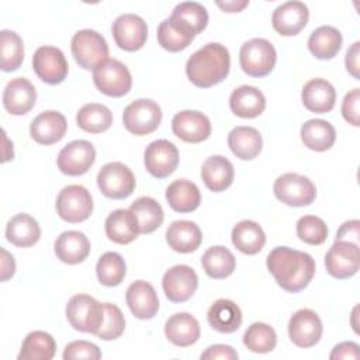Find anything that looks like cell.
Listing matches in <instances>:
<instances>
[{
	"mask_svg": "<svg viewBox=\"0 0 360 360\" xmlns=\"http://www.w3.org/2000/svg\"><path fill=\"white\" fill-rule=\"evenodd\" d=\"M267 270L287 292L304 290L315 274V260L307 252L288 246L274 248L266 259Z\"/></svg>",
	"mask_w": 360,
	"mask_h": 360,
	"instance_id": "6da1fadb",
	"label": "cell"
},
{
	"mask_svg": "<svg viewBox=\"0 0 360 360\" xmlns=\"http://www.w3.org/2000/svg\"><path fill=\"white\" fill-rule=\"evenodd\" d=\"M229 69V51L218 42H208L195 51L186 63L187 77L200 89H208L221 83L228 76Z\"/></svg>",
	"mask_w": 360,
	"mask_h": 360,
	"instance_id": "7a4b0ae2",
	"label": "cell"
},
{
	"mask_svg": "<svg viewBox=\"0 0 360 360\" xmlns=\"http://www.w3.org/2000/svg\"><path fill=\"white\" fill-rule=\"evenodd\" d=\"M66 319L73 329L97 335L104 321V302L87 294L72 295L66 304Z\"/></svg>",
	"mask_w": 360,
	"mask_h": 360,
	"instance_id": "3957f363",
	"label": "cell"
},
{
	"mask_svg": "<svg viewBox=\"0 0 360 360\" xmlns=\"http://www.w3.org/2000/svg\"><path fill=\"white\" fill-rule=\"evenodd\" d=\"M276 62V48L264 38H252L240 46L239 65L248 76L264 77L274 69Z\"/></svg>",
	"mask_w": 360,
	"mask_h": 360,
	"instance_id": "277c9868",
	"label": "cell"
},
{
	"mask_svg": "<svg viewBox=\"0 0 360 360\" xmlns=\"http://www.w3.org/2000/svg\"><path fill=\"white\" fill-rule=\"evenodd\" d=\"M70 49L76 63L86 70H93L108 59L107 41L100 32L94 30L86 28L77 31L72 37Z\"/></svg>",
	"mask_w": 360,
	"mask_h": 360,
	"instance_id": "5b68a950",
	"label": "cell"
},
{
	"mask_svg": "<svg viewBox=\"0 0 360 360\" xmlns=\"http://www.w3.org/2000/svg\"><path fill=\"white\" fill-rule=\"evenodd\" d=\"M93 211V197L90 191L80 184L63 187L56 197L58 215L70 224L86 221Z\"/></svg>",
	"mask_w": 360,
	"mask_h": 360,
	"instance_id": "8992f818",
	"label": "cell"
},
{
	"mask_svg": "<svg viewBox=\"0 0 360 360\" xmlns=\"http://www.w3.org/2000/svg\"><path fill=\"white\" fill-rule=\"evenodd\" d=\"M93 82L105 96L122 97L132 87L129 69L117 59H107L93 69Z\"/></svg>",
	"mask_w": 360,
	"mask_h": 360,
	"instance_id": "52a82bcc",
	"label": "cell"
},
{
	"mask_svg": "<svg viewBox=\"0 0 360 360\" xmlns=\"http://www.w3.org/2000/svg\"><path fill=\"white\" fill-rule=\"evenodd\" d=\"M277 200L290 207H305L315 201L316 187L305 176L298 173H284L278 176L273 186Z\"/></svg>",
	"mask_w": 360,
	"mask_h": 360,
	"instance_id": "ba28073f",
	"label": "cell"
},
{
	"mask_svg": "<svg viewBox=\"0 0 360 360\" xmlns=\"http://www.w3.org/2000/svg\"><path fill=\"white\" fill-rule=\"evenodd\" d=\"M162 121V110L149 98H138L128 104L122 112L124 127L134 135H148L158 129Z\"/></svg>",
	"mask_w": 360,
	"mask_h": 360,
	"instance_id": "9c48e42d",
	"label": "cell"
},
{
	"mask_svg": "<svg viewBox=\"0 0 360 360\" xmlns=\"http://www.w3.org/2000/svg\"><path fill=\"white\" fill-rule=\"evenodd\" d=\"M97 186L105 197L122 200L134 193L136 181L127 165L121 162H110L100 169L97 174Z\"/></svg>",
	"mask_w": 360,
	"mask_h": 360,
	"instance_id": "30bf717a",
	"label": "cell"
},
{
	"mask_svg": "<svg viewBox=\"0 0 360 360\" xmlns=\"http://www.w3.org/2000/svg\"><path fill=\"white\" fill-rule=\"evenodd\" d=\"M325 267L326 271L338 280L353 277L360 267L359 245L335 240L325 256Z\"/></svg>",
	"mask_w": 360,
	"mask_h": 360,
	"instance_id": "8fae6325",
	"label": "cell"
},
{
	"mask_svg": "<svg viewBox=\"0 0 360 360\" xmlns=\"http://www.w3.org/2000/svg\"><path fill=\"white\" fill-rule=\"evenodd\" d=\"M96 162V149L86 139H76L65 145L56 159L58 169L66 176H82Z\"/></svg>",
	"mask_w": 360,
	"mask_h": 360,
	"instance_id": "7c38bea8",
	"label": "cell"
},
{
	"mask_svg": "<svg viewBox=\"0 0 360 360\" xmlns=\"http://www.w3.org/2000/svg\"><path fill=\"white\" fill-rule=\"evenodd\" d=\"M32 69L46 84H59L66 79L69 65L59 48L45 45L34 52Z\"/></svg>",
	"mask_w": 360,
	"mask_h": 360,
	"instance_id": "4fadbf2b",
	"label": "cell"
},
{
	"mask_svg": "<svg viewBox=\"0 0 360 360\" xmlns=\"http://www.w3.org/2000/svg\"><path fill=\"white\" fill-rule=\"evenodd\" d=\"M111 32L118 48L134 52L145 45L148 38V25L142 17L125 13L114 20Z\"/></svg>",
	"mask_w": 360,
	"mask_h": 360,
	"instance_id": "5bb4252c",
	"label": "cell"
},
{
	"mask_svg": "<svg viewBox=\"0 0 360 360\" xmlns=\"http://www.w3.org/2000/svg\"><path fill=\"white\" fill-rule=\"evenodd\" d=\"M162 287L169 301L184 302L194 295L198 287V276L193 267L176 264L163 274Z\"/></svg>",
	"mask_w": 360,
	"mask_h": 360,
	"instance_id": "9a60e30c",
	"label": "cell"
},
{
	"mask_svg": "<svg viewBox=\"0 0 360 360\" xmlns=\"http://www.w3.org/2000/svg\"><path fill=\"white\" fill-rule=\"evenodd\" d=\"M322 321L312 309L302 308L294 312L288 321V336L291 342L302 349L315 346L322 336Z\"/></svg>",
	"mask_w": 360,
	"mask_h": 360,
	"instance_id": "2e32d148",
	"label": "cell"
},
{
	"mask_svg": "<svg viewBox=\"0 0 360 360\" xmlns=\"http://www.w3.org/2000/svg\"><path fill=\"white\" fill-rule=\"evenodd\" d=\"M143 165L149 174L156 179L170 176L179 165V150L167 139L150 142L143 152Z\"/></svg>",
	"mask_w": 360,
	"mask_h": 360,
	"instance_id": "e0dca14e",
	"label": "cell"
},
{
	"mask_svg": "<svg viewBox=\"0 0 360 360\" xmlns=\"http://www.w3.org/2000/svg\"><path fill=\"white\" fill-rule=\"evenodd\" d=\"M172 131L184 142L198 143L211 135V122L210 118L200 111L184 110L173 117Z\"/></svg>",
	"mask_w": 360,
	"mask_h": 360,
	"instance_id": "ac0fdd59",
	"label": "cell"
},
{
	"mask_svg": "<svg viewBox=\"0 0 360 360\" xmlns=\"http://www.w3.org/2000/svg\"><path fill=\"white\" fill-rule=\"evenodd\" d=\"M309 18V11L307 4L302 1H285L280 4L271 15L273 28L284 37L297 35L305 28Z\"/></svg>",
	"mask_w": 360,
	"mask_h": 360,
	"instance_id": "d6986e66",
	"label": "cell"
},
{
	"mask_svg": "<svg viewBox=\"0 0 360 360\" xmlns=\"http://www.w3.org/2000/svg\"><path fill=\"white\" fill-rule=\"evenodd\" d=\"M125 301L138 319H152L159 311V298L153 285L143 280H136L129 284L125 294Z\"/></svg>",
	"mask_w": 360,
	"mask_h": 360,
	"instance_id": "ffe728a7",
	"label": "cell"
},
{
	"mask_svg": "<svg viewBox=\"0 0 360 360\" xmlns=\"http://www.w3.org/2000/svg\"><path fill=\"white\" fill-rule=\"evenodd\" d=\"M37 101V90L25 77L11 79L3 91V105L13 115H24L32 110Z\"/></svg>",
	"mask_w": 360,
	"mask_h": 360,
	"instance_id": "44dd1931",
	"label": "cell"
},
{
	"mask_svg": "<svg viewBox=\"0 0 360 360\" xmlns=\"http://www.w3.org/2000/svg\"><path fill=\"white\" fill-rule=\"evenodd\" d=\"M66 131L68 122L65 115L53 110L38 114L30 125L31 138L41 145H52L59 142L66 135Z\"/></svg>",
	"mask_w": 360,
	"mask_h": 360,
	"instance_id": "7402d4cb",
	"label": "cell"
},
{
	"mask_svg": "<svg viewBox=\"0 0 360 360\" xmlns=\"http://www.w3.org/2000/svg\"><path fill=\"white\" fill-rule=\"evenodd\" d=\"M56 257L66 264H79L90 255V240L80 231L62 232L53 245Z\"/></svg>",
	"mask_w": 360,
	"mask_h": 360,
	"instance_id": "603a6c76",
	"label": "cell"
},
{
	"mask_svg": "<svg viewBox=\"0 0 360 360\" xmlns=\"http://www.w3.org/2000/svg\"><path fill=\"white\" fill-rule=\"evenodd\" d=\"M301 100L304 107L311 112L325 114L335 107L336 90L325 79H311L302 87Z\"/></svg>",
	"mask_w": 360,
	"mask_h": 360,
	"instance_id": "cb8c5ba5",
	"label": "cell"
},
{
	"mask_svg": "<svg viewBox=\"0 0 360 360\" xmlns=\"http://www.w3.org/2000/svg\"><path fill=\"white\" fill-rule=\"evenodd\" d=\"M193 30L180 18L170 15L158 27V42L169 52H179L186 49L194 39Z\"/></svg>",
	"mask_w": 360,
	"mask_h": 360,
	"instance_id": "d4e9b609",
	"label": "cell"
},
{
	"mask_svg": "<svg viewBox=\"0 0 360 360\" xmlns=\"http://www.w3.org/2000/svg\"><path fill=\"white\" fill-rule=\"evenodd\" d=\"M165 335L174 346L187 347L198 340L200 323L191 314L177 312L166 321Z\"/></svg>",
	"mask_w": 360,
	"mask_h": 360,
	"instance_id": "484cf974",
	"label": "cell"
},
{
	"mask_svg": "<svg viewBox=\"0 0 360 360\" xmlns=\"http://www.w3.org/2000/svg\"><path fill=\"white\" fill-rule=\"evenodd\" d=\"M166 242L174 252L191 253L200 248L202 233L195 222L179 219L169 225L166 231Z\"/></svg>",
	"mask_w": 360,
	"mask_h": 360,
	"instance_id": "4316f807",
	"label": "cell"
},
{
	"mask_svg": "<svg viewBox=\"0 0 360 360\" xmlns=\"http://www.w3.org/2000/svg\"><path fill=\"white\" fill-rule=\"evenodd\" d=\"M233 165L225 156L214 155L205 159L201 166V179L208 190L219 193L233 183Z\"/></svg>",
	"mask_w": 360,
	"mask_h": 360,
	"instance_id": "83f0119b",
	"label": "cell"
},
{
	"mask_svg": "<svg viewBox=\"0 0 360 360\" xmlns=\"http://www.w3.org/2000/svg\"><path fill=\"white\" fill-rule=\"evenodd\" d=\"M231 111L240 118H256L266 108L264 94L255 86H239L229 97Z\"/></svg>",
	"mask_w": 360,
	"mask_h": 360,
	"instance_id": "f1b7e54d",
	"label": "cell"
},
{
	"mask_svg": "<svg viewBox=\"0 0 360 360\" xmlns=\"http://www.w3.org/2000/svg\"><path fill=\"white\" fill-rule=\"evenodd\" d=\"M104 228L107 238L118 245L131 243L139 235V226L135 215L129 210L124 208L112 211L107 217Z\"/></svg>",
	"mask_w": 360,
	"mask_h": 360,
	"instance_id": "f546056e",
	"label": "cell"
},
{
	"mask_svg": "<svg viewBox=\"0 0 360 360\" xmlns=\"http://www.w3.org/2000/svg\"><path fill=\"white\" fill-rule=\"evenodd\" d=\"M208 323L219 333H233L242 323V311L232 300H217L207 312Z\"/></svg>",
	"mask_w": 360,
	"mask_h": 360,
	"instance_id": "4dcf8cb0",
	"label": "cell"
},
{
	"mask_svg": "<svg viewBox=\"0 0 360 360\" xmlns=\"http://www.w3.org/2000/svg\"><path fill=\"white\" fill-rule=\"evenodd\" d=\"M228 146L232 153L242 160H252L262 152L263 139L253 127H235L228 135Z\"/></svg>",
	"mask_w": 360,
	"mask_h": 360,
	"instance_id": "1f68e13d",
	"label": "cell"
},
{
	"mask_svg": "<svg viewBox=\"0 0 360 360\" xmlns=\"http://www.w3.org/2000/svg\"><path fill=\"white\" fill-rule=\"evenodd\" d=\"M166 200L173 211L186 214L198 208L201 193L195 183L187 179H179L167 186Z\"/></svg>",
	"mask_w": 360,
	"mask_h": 360,
	"instance_id": "d6a6232c",
	"label": "cell"
},
{
	"mask_svg": "<svg viewBox=\"0 0 360 360\" xmlns=\"http://www.w3.org/2000/svg\"><path fill=\"white\" fill-rule=\"evenodd\" d=\"M6 238L18 248H30L41 238V228L35 218L21 212L11 217L6 225Z\"/></svg>",
	"mask_w": 360,
	"mask_h": 360,
	"instance_id": "836d02e7",
	"label": "cell"
},
{
	"mask_svg": "<svg viewBox=\"0 0 360 360\" xmlns=\"http://www.w3.org/2000/svg\"><path fill=\"white\" fill-rule=\"evenodd\" d=\"M343 37L340 31L332 25H321L314 30L308 38L309 52L322 60L332 59L342 48Z\"/></svg>",
	"mask_w": 360,
	"mask_h": 360,
	"instance_id": "e575fe53",
	"label": "cell"
},
{
	"mask_svg": "<svg viewBox=\"0 0 360 360\" xmlns=\"http://www.w3.org/2000/svg\"><path fill=\"white\" fill-rule=\"evenodd\" d=\"M301 141L308 149L323 152L333 146L336 141V131L333 125L325 120H308L301 127Z\"/></svg>",
	"mask_w": 360,
	"mask_h": 360,
	"instance_id": "d590c367",
	"label": "cell"
},
{
	"mask_svg": "<svg viewBox=\"0 0 360 360\" xmlns=\"http://www.w3.org/2000/svg\"><path fill=\"white\" fill-rule=\"evenodd\" d=\"M233 246L245 255H256L266 245V235L262 226L250 219L238 222L231 233Z\"/></svg>",
	"mask_w": 360,
	"mask_h": 360,
	"instance_id": "8d00e7d4",
	"label": "cell"
},
{
	"mask_svg": "<svg viewBox=\"0 0 360 360\" xmlns=\"http://www.w3.org/2000/svg\"><path fill=\"white\" fill-rule=\"evenodd\" d=\"M201 266L208 277L222 280L235 271L236 259L228 248L217 245L205 250L201 257Z\"/></svg>",
	"mask_w": 360,
	"mask_h": 360,
	"instance_id": "74e56055",
	"label": "cell"
},
{
	"mask_svg": "<svg viewBox=\"0 0 360 360\" xmlns=\"http://www.w3.org/2000/svg\"><path fill=\"white\" fill-rule=\"evenodd\" d=\"M136 218L139 233H152L156 231L163 219L165 212L162 205L152 197H139L128 208Z\"/></svg>",
	"mask_w": 360,
	"mask_h": 360,
	"instance_id": "f35d334b",
	"label": "cell"
},
{
	"mask_svg": "<svg viewBox=\"0 0 360 360\" xmlns=\"http://www.w3.org/2000/svg\"><path fill=\"white\" fill-rule=\"evenodd\" d=\"M56 352V342L48 332H30L22 340L18 360H51Z\"/></svg>",
	"mask_w": 360,
	"mask_h": 360,
	"instance_id": "ab89813d",
	"label": "cell"
},
{
	"mask_svg": "<svg viewBox=\"0 0 360 360\" xmlns=\"http://www.w3.org/2000/svg\"><path fill=\"white\" fill-rule=\"evenodd\" d=\"M76 122L86 132L101 134L111 127L112 112L104 104L89 103L77 111Z\"/></svg>",
	"mask_w": 360,
	"mask_h": 360,
	"instance_id": "60d3db41",
	"label": "cell"
},
{
	"mask_svg": "<svg viewBox=\"0 0 360 360\" xmlns=\"http://www.w3.org/2000/svg\"><path fill=\"white\" fill-rule=\"evenodd\" d=\"M0 49H1V70L14 72L24 60V44L20 35L10 30L0 31Z\"/></svg>",
	"mask_w": 360,
	"mask_h": 360,
	"instance_id": "b9f144b4",
	"label": "cell"
},
{
	"mask_svg": "<svg viewBox=\"0 0 360 360\" xmlns=\"http://www.w3.org/2000/svg\"><path fill=\"white\" fill-rule=\"evenodd\" d=\"M97 278L103 285L115 287L122 283L127 274V266L122 256L117 252H105L96 266Z\"/></svg>",
	"mask_w": 360,
	"mask_h": 360,
	"instance_id": "7bdbcfd3",
	"label": "cell"
},
{
	"mask_svg": "<svg viewBox=\"0 0 360 360\" xmlns=\"http://www.w3.org/2000/svg\"><path fill=\"white\" fill-rule=\"evenodd\" d=\"M243 345L255 353H269L277 345L276 330L264 322H253L243 333Z\"/></svg>",
	"mask_w": 360,
	"mask_h": 360,
	"instance_id": "ee69618b",
	"label": "cell"
},
{
	"mask_svg": "<svg viewBox=\"0 0 360 360\" xmlns=\"http://www.w3.org/2000/svg\"><path fill=\"white\" fill-rule=\"evenodd\" d=\"M172 15L180 18L183 22H186L193 32L197 35L201 31L205 30L208 24V11L207 8L197 3V1H183L179 3L173 11Z\"/></svg>",
	"mask_w": 360,
	"mask_h": 360,
	"instance_id": "f6af8a7d",
	"label": "cell"
},
{
	"mask_svg": "<svg viewBox=\"0 0 360 360\" xmlns=\"http://www.w3.org/2000/svg\"><path fill=\"white\" fill-rule=\"evenodd\" d=\"M297 236L308 245H322L328 238L325 221L315 215H304L297 221Z\"/></svg>",
	"mask_w": 360,
	"mask_h": 360,
	"instance_id": "bcb514c9",
	"label": "cell"
},
{
	"mask_svg": "<svg viewBox=\"0 0 360 360\" xmlns=\"http://www.w3.org/2000/svg\"><path fill=\"white\" fill-rule=\"evenodd\" d=\"M125 329V318L122 311L110 302H104V321L97 332V338L103 340L118 339Z\"/></svg>",
	"mask_w": 360,
	"mask_h": 360,
	"instance_id": "7dc6e473",
	"label": "cell"
},
{
	"mask_svg": "<svg viewBox=\"0 0 360 360\" xmlns=\"http://www.w3.org/2000/svg\"><path fill=\"white\" fill-rule=\"evenodd\" d=\"M65 360H76V359H87V360H98L101 359V352L97 345L87 340H73L66 345L63 350Z\"/></svg>",
	"mask_w": 360,
	"mask_h": 360,
	"instance_id": "c3c4849f",
	"label": "cell"
},
{
	"mask_svg": "<svg viewBox=\"0 0 360 360\" xmlns=\"http://www.w3.org/2000/svg\"><path fill=\"white\" fill-rule=\"evenodd\" d=\"M359 104H360V89L356 87L345 96L343 103H342V115H343V118L354 127L360 125Z\"/></svg>",
	"mask_w": 360,
	"mask_h": 360,
	"instance_id": "681fc988",
	"label": "cell"
},
{
	"mask_svg": "<svg viewBox=\"0 0 360 360\" xmlns=\"http://www.w3.org/2000/svg\"><path fill=\"white\" fill-rule=\"evenodd\" d=\"M201 359L207 360H236L238 359V352L228 345H212L210 347H207V350L204 353H201Z\"/></svg>",
	"mask_w": 360,
	"mask_h": 360,
	"instance_id": "f907efd6",
	"label": "cell"
},
{
	"mask_svg": "<svg viewBox=\"0 0 360 360\" xmlns=\"http://www.w3.org/2000/svg\"><path fill=\"white\" fill-rule=\"evenodd\" d=\"M359 345L354 342H342L339 345H336L330 354L329 359L336 360V359H352V360H357L360 357V350H359Z\"/></svg>",
	"mask_w": 360,
	"mask_h": 360,
	"instance_id": "816d5d0a",
	"label": "cell"
},
{
	"mask_svg": "<svg viewBox=\"0 0 360 360\" xmlns=\"http://www.w3.org/2000/svg\"><path fill=\"white\" fill-rule=\"evenodd\" d=\"M359 226H360L359 219H350L343 222L336 233L335 240H345V242L359 245Z\"/></svg>",
	"mask_w": 360,
	"mask_h": 360,
	"instance_id": "f5cc1de1",
	"label": "cell"
},
{
	"mask_svg": "<svg viewBox=\"0 0 360 360\" xmlns=\"http://www.w3.org/2000/svg\"><path fill=\"white\" fill-rule=\"evenodd\" d=\"M359 58H360V42L356 41L346 52L345 58V65L347 72L354 77L359 79Z\"/></svg>",
	"mask_w": 360,
	"mask_h": 360,
	"instance_id": "db71d44e",
	"label": "cell"
},
{
	"mask_svg": "<svg viewBox=\"0 0 360 360\" xmlns=\"http://www.w3.org/2000/svg\"><path fill=\"white\" fill-rule=\"evenodd\" d=\"M15 273L14 257L1 248V281H7Z\"/></svg>",
	"mask_w": 360,
	"mask_h": 360,
	"instance_id": "11a10c76",
	"label": "cell"
},
{
	"mask_svg": "<svg viewBox=\"0 0 360 360\" xmlns=\"http://www.w3.org/2000/svg\"><path fill=\"white\" fill-rule=\"evenodd\" d=\"M215 4L226 13H239L249 4V1L248 0H243V1L232 0V1H215Z\"/></svg>",
	"mask_w": 360,
	"mask_h": 360,
	"instance_id": "9f6ffc18",
	"label": "cell"
}]
</instances>
